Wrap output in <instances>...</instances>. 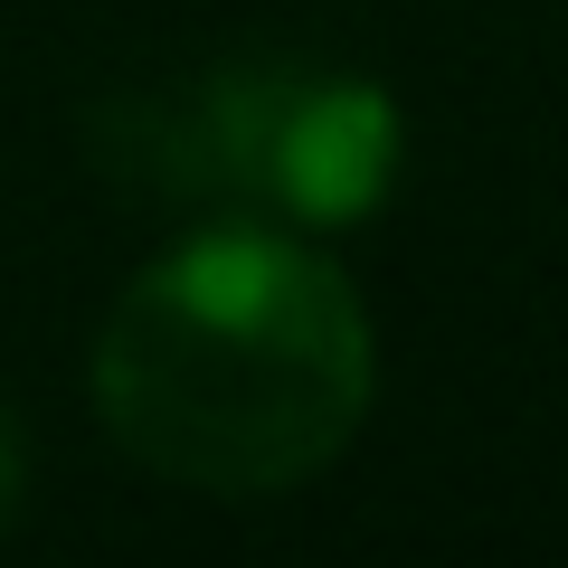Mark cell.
<instances>
[{"label":"cell","instance_id":"obj_1","mask_svg":"<svg viewBox=\"0 0 568 568\" xmlns=\"http://www.w3.org/2000/svg\"><path fill=\"white\" fill-rule=\"evenodd\" d=\"M369 313L351 275L275 227H200L123 284L95 407L162 484L256 503L323 474L369 417Z\"/></svg>","mask_w":568,"mask_h":568},{"label":"cell","instance_id":"obj_2","mask_svg":"<svg viewBox=\"0 0 568 568\" xmlns=\"http://www.w3.org/2000/svg\"><path fill=\"white\" fill-rule=\"evenodd\" d=\"M388 171H398V114H388V95L361 77L304 67V85H294V104L275 123V152H265V209L342 227V219L379 209Z\"/></svg>","mask_w":568,"mask_h":568},{"label":"cell","instance_id":"obj_3","mask_svg":"<svg viewBox=\"0 0 568 568\" xmlns=\"http://www.w3.org/2000/svg\"><path fill=\"white\" fill-rule=\"evenodd\" d=\"M20 484H29V446H20V426H10V407H0V521L20 511Z\"/></svg>","mask_w":568,"mask_h":568}]
</instances>
